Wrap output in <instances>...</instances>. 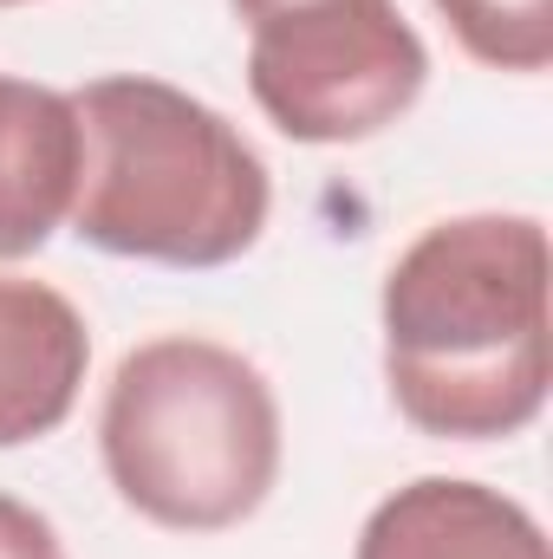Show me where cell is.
Listing matches in <instances>:
<instances>
[{
  "label": "cell",
  "mask_w": 553,
  "mask_h": 559,
  "mask_svg": "<svg viewBox=\"0 0 553 559\" xmlns=\"http://www.w3.org/2000/svg\"><path fill=\"white\" fill-rule=\"evenodd\" d=\"M385 384L436 442L521 436L548 411V228L534 215H449L391 261L378 293Z\"/></svg>",
  "instance_id": "obj_1"
},
{
  "label": "cell",
  "mask_w": 553,
  "mask_h": 559,
  "mask_svg": "<svg viewBox=\"0 0 553 559\" xmlns=\"http://www.w3.org/2000/svg\"><path fill=\"white\" fill-rule=\"evenodd\" d=\"M72 111L85 156L66 222L85 248L202 274L261 241L274 209L268 163L215 105L143 72H111L79 85Z\"/></svg>",
  "instance_id": "obj_2"
},
{
  "label": "cell",
  "mask_w": 553,
  "mask_h": 559,
  "mask_svg": "<svg viewBox=\"0 0 553 559\" xmlns=\"http://www.w3.org/2000/svg\"><path fill=\"white\" fill-rule=\"evenodd\" d=\"M248 26V92L293 143H365L430 85L398 0H274Z\"/></svg>",
  "instance_id": "obj_4"
},
{
  "label": "cell",
  "mask_w": 553,
  "mask_h": 559,
  "mask_svg": "<svg viewBox=\"0 0 553 559\" xmlns=\"http://www.w3.org/2000/svg\"><path fill=\"white\" fill-rule=\"evenodd\" d=\"M98 455L125 508L169 534H222L280 481V397L222 338L169 332L125 352L105 384Z\"/></svg>",
  "instance_id": "obj_3"
},
{
  "label": "cell",
  "mask_w": 553,
  "mask_h": 559,
  "mask_svg": "<svg viewBox=\"0 0 553 559\" xmlns=\"http://www.w3.org/2000/svg\"><path fill=\"white\" fill-rule=\"evenodd\" d=\"M79 156L72 92L0 72V261H26L66 228Z\"/></svg>",
  "instance_id": "obj_7"
},
{
  "label": "cell",
  "mask_w": 553,
  "mask_h": 559,
  "mask_svg": "<svg viewBox=\"0 0 553 559\" xmlns=\"http://www.w3.org/2000/svg\"><path fill=\"white\" fill-rule=\"evenodd\" d=\"M0 559H66L59 527H52L39 508H26V501L0 495Z\"/></svg>",
  "instance_id": "obj_9"
},
{
  "label": "cell",
  "mask_w": 553,
  "mask_h": 559,
  "mask_svg": "<svg viewBox=\"0 0 553 559\" xmlns=\"http://www.w3.org/2000/svg\"><path fill=\"white\" fill-rule=\"evenodd\" d=\"M0 7H33V0H0Z\"/></svg>",
  "instance_id": "obj_10"
},
{
  "label": "cell",
  "mask_w": 553,
  "mask_h": 559,
  "mask_svg": "<svg viewBox=\"0 0 553 559\" xmlns=\"http://www.w3.org/2000/svg\"><path fill=\"white\" fill-rule=\"evenodd\" d=\"M456 46L495 72L553 66V0H436Z\"/></svg>",
  "instance_id": "obj_8"
},
{
  "label": "cell",
  "mask_w": 553,
  "mask_h": 559,
  "mask_svg": "<svg viewBox=\"0 0 553 559\" xmlns=\"http://www.w3.org/2000/svg\"><path fill=\"white\" fill-rule=\"evenodd\" d=\"M352 559H553V554L541 521L515 495H502L489 481H462V475H416L365 514Z\"/></svg>",
  "instance_id": "obj_6"
},
{
  "label": "cell",
  "mask_w": 553,
  "mask_h": 559,
  "mask_svg": "<svg viewBox=\"0 0 553 559\" xmlns=\"http://www.w3.org/2000/svg\"><path fill=\"white\" fill-rule=\"evenodd\" d=\"M92 371L85 312L46 280L0 274V449L39 442L72 417Z\"/></svg>",
  "instance_id": "obj_5"
}]
</instances>
